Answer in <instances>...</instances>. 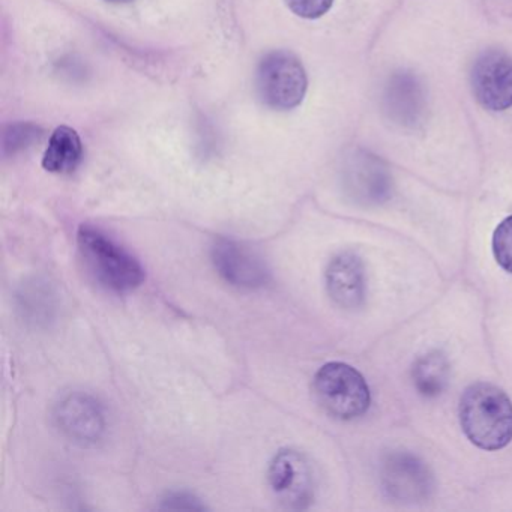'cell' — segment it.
<instances>
[{"instance_id": "cell-4", "label": "cell", "mask_w": 512, "mask_h": 512, "mask_svg": "<svg viewBox=\"0 0 512 512\" xmlns=\"http://www.w3.org/2000/svg\"><path fill=\"white\" fill-rule=\"evenodd\" d=\"M307 86L304 65L286 50L268 53L257 67V95L269 109L280 112L295 109L304 101Z\"/></svg>"}, {"instance_id": "cell-15", "label": "cell", "mask_w": 512, "mask_h": 512, "mask_svg": "<svg viewBox=\"0 0 512 512\" xmlns=\"http://www.w3.org/2000/svg\"><path fill=\"white\" fill-rule=\"evenodd\" d=\"M491 250L500 268L512 274V215L494 230Z\"/></svg>"}, {"instance_id": "cell-7", "label": "cell", "mask_w": 512, "mask_h": 512, "mask_svg": "<svg viewBox=\"0 0 512 512\" xmlns=\"http://www.w3.org/2000/svg\"><path fill=\"white\" fill-rule=\"evenodd\" d=\"M472 89L484 109L503 112L512 107V59L491 50L476 59L472 68Z\"/></svg>"}, {"instance_id": "cell-12", "label": "cell", "mask_w": 512, "mask_h": 512, "mask_svg": "<svg viewBox=\"0 0 512 512\" xmlns=\"http://www.w3.org/2000/svg\"><path fill=\"white\" fill-rule=\"evenodd\" d=\"M347 190L356 202L377 205L391 193V179L376 160H361L347 173Z\"/></svg>"}, {"instance_id": "cell-11", "label": "cell", "mask_w": 512, "mask_h": 512, "mask_svg": "<svg viewBox=\"0 0 512 512\" xmlns=\"http://www.w3.org/2000/svg\"><path fill=\"white\" fill-rule=\"evenodd\" d=\"M386 109L398 124H418L425 113V97L421 85L410 74H397L386 88Z\"/></svg>"}, {"instance_id": "cell-8", "label": "cell", "mask_w": 512, "mask_h": 512, "mask_svg": "<svg viewBox=\"0 0 512 512\" xmlns=\"http://www.w3.org/2000/svg\"><path fill=\"white\" fill-rule=\"evenodd\" d=\"M212 263L220 277L241 289H257L269 280V271L262 257L233 239L220 238L212 245Z\"/></svg>"}, {"instance_id": "cell-5", "label": "cell", "mask_w": 512, "mask_h": 512, "mask_svg": "<svg viewBox=\"0 0 512 512\" xmlns=\"http://www.w3.org/2000/svg\"><path fill=\"white\" fill-rule=\"evenodd\" d=\"M269 485L286 508L302 509L314 496L313 469L301 452L283 449L269 464Z\"/></svg>"}, {"instance_id": "cell-13", "label": "cell", "mask_w": 512, "mask_h": 512, "mask_svg": "<svg viewBox=\"0 0 512 512\" xmlns=\"http://www.w3.org/2000/svg\"><path fill=\"white\" fill-rule=\"evenodd\" d=\"M83 145L79 134L70 127L56 128L43 157V167L50 173L67 175L82 163Z\"/></svg>"}, {"instance_id": "cell-18", "label": "cell", "mask_w": 512, "mask_h": 512, "mask_svg": "<svg viewBox=\"0 0 512 512\" xmlns=\"http://www.w3.org/2000/svg\"><path fill=\"white\" fill-rule=\"evenodd\" d=\"M109 4H128V2H133V0H106Z\"/></svg>"}, {"instance_id": "cell-16", "label": "cell", "mask_w": 512, "mask_h": 512, "mask_svg": "<svg viewBox=\"0 0 512 512\" xmlns=\"http://www.w3.org/2000/svg\"><path fill=\"white\" fill-rule=\"evenodd\" d=\"M293 14L301 19L316 20L331 10L334 0H284Z\"/></svg>"}, {"instance_id": "cell-6", "label": "cell", "mask_w": 512, "mask_h": 512, "mask_svg": "<svg viewBox=\"0 0 512 512\" xmlns=\"http://www.w3.org/2000/svg\"><path fill=\"white\" fill-rule=\"evenodd\" d=\"M55 419L62 433L79 445H95L106 433L103 407L85 392L64 395L55 406Z\"/></svg>"}, {"instance_id": "cell-9", "label": "cell", "mask_w": 512, "mask_h": 512, "mask_svg": "<svg viewBox=\"0 0 512 512\" xmlns=\"http://www.w3.org/2000/svg\"><path fill=\"white\" fill-rule=\"evenodd\" d=\"M382 484L386 493L398 502H419L433 490L428 467L406 452L389 455L382 466Z\"/></svg>"}, {"instance_id": "cell-14", "label": "cell", "mask_w": 512, "mask_h": 512, "mask_svg": "<svg viewBox=\"0 0 512 512\" xmlns=\"http://www.w3.org/2000/svg\"><path fill=\"white\" fill-rule=\"evenodd\" d=\"M449 380L448 359L439 352L421 356L413 365V383L424 397H437Z\"/></svg>"}, {"instance_id": "cell-2", "label": "cell", "mask_w": 512, "mask_h": 512, "mask_svg": "<svg viewBox=\"0 0 512 512\" xmlns=\"http://www.w3.org/2000/svg\"><path fill=\"white\" fill-rule=\"evenodd\" d=\"M77 244L89 271L107 289L130 292L145 280V271L136 257L101 230L80 227Z\"/></svg>"}, {"instance_id": "cell-3", "label": "cell", "mask_w": 512, "mask_h": 512, "mask_svg": "<svg viewBox=\"0 0 512 512\" xmlns=\"http://www.w3.org/2000/svg\"><path fill=\"white\" fill-rule=\"evenodd\" d=\"M317 403L337 419L359 418L371 403L367 380L356 368L343 362L323 365L313 380Z\"/></svg>"}, {"instance_id": "cell-17", "label": "cell", "mask_w": 512, "mask_h": 512, "mask_svg": "<svg viewBox=\"0 0 512 512\" xmlns=\"http://www.w3.org/2000/svg\"><path fill=\"white\" fill-rule=\"evenodd\" d=\"M161 509H182V511H203L205 505L200 503L197 497L193 494L185 493V491H176V493L167 494L163 500H161Z\"/></svg>"}, {"instance_id": "cell-10", "label": "cell", "mask_w": 512, "mask_h": 512, "mask_svg": "<svg viewBox=\"0 0 512 512\" xmlns=\"http://www.w3.org/2000/svg\"><path fill=\"white\" fill-rule=\"evenodd\" d=\"M326 289L332 301L344 310L361 307L367 295V278L362 260L350 251L337 254L325 272Z\"/></svg>"}, {"instance_id": "cell-1", "label": "cell", "mask_w": 512, "mask_h": 512, "mask_svg": "<svg viewBox=\"0 0 512 512\" xmlns=\"http://www.w3.org/2000/svg\"><path fill=\"white\" fill-rule=\"evenodd\" d=\"M458 415L467 439L478 448L497 451L512 440V401L491 383L470 385L461 395Z\"/></svg>"}]
</instances>
